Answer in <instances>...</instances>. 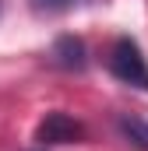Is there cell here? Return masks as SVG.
<instances>
[{
    "label": "cell",
    "mask_w": 148,
    "mask_h": 151,
    "mask_svg": "<svg viewBox=\"0 0 148 151\" xmlns=\"http://www.w3.org/2000/svg\"><path fill=\"white\" fill-rule=\"evenodd\" d=\"M116 130L134 144L138 151H148V119H138V116H120L116 119Z\"/></svg>",
    "instance_id": "4"
},
{
    "label": "cell",
    "mask_w": 148,
    "mask_h": 151,
    "mask_svg": "<svg viewBox=\"0 0 148 151\" xmlns=\"http://www.w3.org/2000/svg\"><path fill=\"white\" fill-rule=\"evenodd\" d=\"M85 137V127L67 113H46L42 123L36 130L39 148H49V144H71V141H81Z\"/></svg>",
    "instance_id": "2"
},
{
    "label": "cell",
    "mask_w": 148,
    "mask_h": 151,
    "mask_svg": "<svg viewBox=\"0 0 148 151\" xmlns=\"http://www.w3.org/2000/svg\"><path fill=\"white\" fill-rule=\"evenodd\" d=\"M106 67H110V74L120 84L138 88V91H148V60H145V53H141V46H138V39L120 35L110 46Z\"/></svg>",
    "instance_id": "1"
},
{
    "label": "cell",
    "mask_w": 148,
    "mask_h": 151,
    "mask_svg": "<svg viewBox=\"0 0 148 151\" xmlns=\"http://www.w3.org/2000/svg\"><path fill=\"white\" fill-rule=\"evenodd\" d=\"M49 60L60 70H85L88 67V46L78 35H60L53 42V49H49Z\"/></svg>",
    "instance_id": "3"
},
{
    "label": "cell",
    "mask_w": 148,
    "mask_h": 151,
    "mask_svg": "<svg viewBox=\"0 0 148 151\" xmlns=\"http://www.w3.org/2000/svg\"><path fill=\"white\" fill-rule=\"evenodd\" d=\"M36 151H46V148H36Z\"/></svg>",
    "instance_id": "6"
},
{
    "label": "cell",
    "mask_w": 148,
    "mask_h": 151,
    "mask_svg": "<svg viewBox=\"0 0 148 151\" xmlns=\"http://www.w3.org/2000/svg\"><path fill=\"white\" fill-rule=\"evenodd\" d=\"M78 4H85V0H32L39 14H64V11H74Z\"/></svg>",
    "instance_id": "5"
}]
</instances>
